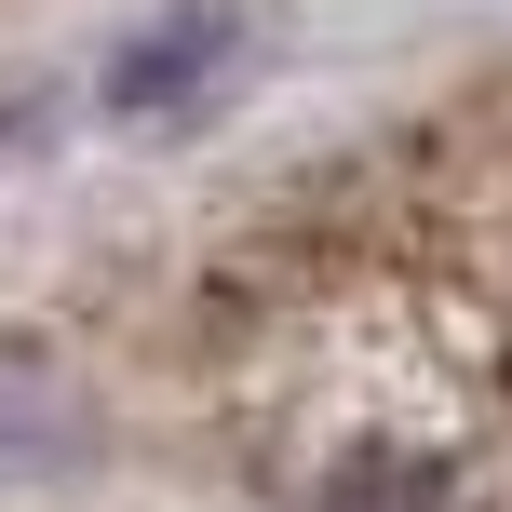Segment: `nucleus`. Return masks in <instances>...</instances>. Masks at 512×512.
Masks as SVG:
<instances>
[{
    "label": "nucleus",
    "mask_w": 512,
    "mask_h": 512,
    "mask_svg": "<svg viewBox=\"0 0 512 512\" xmlns=\"http://www.w3.org/2000/svg\"><path fill=\"white\" fill-rule=\"evenodd\" d=\"M230 54H243V0H176V14H149L122 54H108V108H122V122L203 108L216 81H230Z\"/></svg>",
    "instance_id": "f257e3e1"
},
{
    "label": "nucleus",
    "mask_w": 512,
    "mask_h": 512,
    "mask_svg": "<svg viewBox=\"0 0 512 512\" xmlns=\"http://www.w3.org/2000/svg\"><path fill=\"white\" fill-rule=\"evenodd\" d=\"M0 459H81V391L27 337H0Z\"/></svg>",
    "instance_id": "f03ea898"
},
{
    "label": "nucleus",
    "mask_w": 512,
    "mask_h": 512,
    "mask_svg": "<svg viewBox=\"0 0 512 512\" xmlns=\"http://www.w3.org/2000/svg\"><path fill=\"white\" fill-rule=\"evenodd\" d=\"M27 122H41V81H0V149H14Z\"/></svg>",
    "instance_id": "7ed1b4c3"
}]
</instances>
